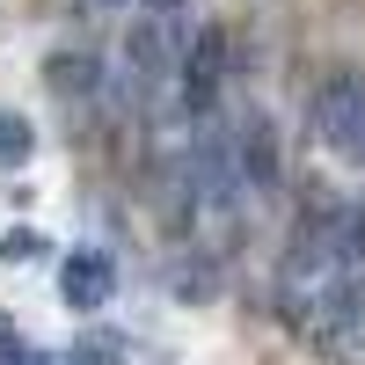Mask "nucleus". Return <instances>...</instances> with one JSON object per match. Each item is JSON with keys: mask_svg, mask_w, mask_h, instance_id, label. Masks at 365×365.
<instances>
[{"mask_svg": "<svg viewBox=\"0 0 365 365\" xmlns=\"http://www.w3.org/2000/svg\"><path fill=\"white\" fill-rule=\"evenodd\" d=\"M314 139L336 161H358L365 168V81L358 73H329L314 88Z\"/></svg>", "mask_w": 365, "mask_h": 365, "instance_id": "1", "label": "nucleus"}, {"mask_svg": "<svg viewBox=\"0 0 365 365\" xmlns=\"http://www.w3.org/2000/svg\"><path fill=\"white\" fill-rule=\"evenodd\" d=\"M110 292H117V263H110V249H73L66 263H58V299H66L73 314L110 307Z\"/></svg>", "mask_w": 365, "mask_h": 365, "instance_id": "2", "label": "nucleus"}, {"mask_svg": "<svg viewBox=\"0 0 365 365\" xmlns=\"http://www.w3.org/2000/svg\"><path fill=\"white\" fill-rule=\"evenodd\" d=\"M220 81H227V29H197L190 51H182V103L205 117L220 103Z\"/></svg>", "mask_w": 365, "mask_h": 365, "instance_id": "3", "label": "nucleus"}, {"mask_svg": "<svg viewBox=\"0 0 365 365\" xmlns=\"http://www.w3.org/2000/svg\"><path fill=\"white\" fill-rule=\"evenodd\" d=\"M29 146H37V132H29V117L0 110V168H22V161H29Z\"/></svg>", "mask_w": 365, "mask_h": 365, "instance_id": "4", "label": "nucleus"}, {"mask_svg": "<svg viewBox=\"0 0 365 365\" xmlns=\"http://www.w3.org/2000/svg\"><path fill=\"white\" fill-rule=\"evenodd\" d=\"M37 256H51V241L37 227H8L0 234V263H37Z\"/></svg>", "mask_w": 365, "mask_h": 365, "instance_id": "5", "label": "nucleus"}, {"mask_svg": "<svg viewBox=\"0 0 365 365\" xmlns=\"http://www.w3.org/2000/svg\"><path fill=\"white\" fill-rule=\"evenodd\" d=\"M51 88H96V58H51Z\"/></svg>", "mask_w": 365, "mask_h": 365, "instance_id": "6", "label": "nucleus"}, {"mask_svg": "<svg viewBox=\"0 0 365 365\" xmlns=\"http://www.w3.org/2000/svg\"><path fill=\"white\" fill-rule=\"evenodd\" d=\"M29 358H37V351H29V336H22L8 314H0V365H29Z\"/></svg>", "mask_w": 365, "mask_h": 365, "instance_id": "7", "label": "nucleus"}, {"mask_svg": "<svg viewBox=\"0 0 365 365\" xmlns=\"http://www.w3.org/2000/svg\"><path fill=\"white\" fill-rule=\"evenodd\" d=\"M29 365H58V358H44V351H37V358H29Z\"/></svg>", "mask_w": 365, "mask_h": 365, "instance_id": "8", "label": "nucleus"}]
</instances>
